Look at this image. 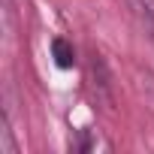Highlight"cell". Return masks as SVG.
I'll list each match as a JSON object with an SVG mask.
<instances>
[{"label": "cell", "mask_w": 154, "mask_h": 154, "mask_svg": "<svg viewBox=\"0 0 154 154\" xmlns=\"http://www.w3.org/2000/svg\"><path fill=\"white\" fill-rule=\"evenodd\" d=\"M148 21H151V33H154V9L148 12Z\"/></svg>", "instance_id": "2"}, {"label": "cell", "mask_w": 154, "mask_h": 154, "mask_svg": "<svg viewBox=\"0 0 154 154\" xmlns=\"http://www.w3.org/2000/svg\"><path fill=\"white\" fill-rule=\"evenodd\" d=\"M51 51H54L57 66H63V69H66V66H72V60H75V57H72V48H69L63 39H54V42H51Z\"/></svg>", "instance_id": "1"}]
</instances>
